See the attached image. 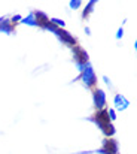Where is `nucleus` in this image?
<instances>
[{
  "label": "nucleus",
  "instance_id": "nucleus-1",
  "mask_svg": "<svg viewBox=\"0 0 137 154\" xmlns=\"http://www.w3.org/2000/svg\"><path fill=\"white\" fill-rule=\"evenodd\" d=\"M73 58H75V63H76V66L79 67L81 72L84 70L85 64L90 63V60H88V52L85 51L84 48L76 47V45L73 47Z\"/></svg>",
  "mask_w": 137,
  "mask_h": 154
},
{
  "label": "nucleus",
  "instance_id": "nucleus-2",
  "mask_svg": "<svg viewBox=\"0 0 137 154\" xmlns=\"http://www.w3.org/2000/svg\"><path fill=\"white\" fill-rule=\"evenodd\" d=\"M81 78H82L84 84H85V85H88V87H94V85L97 84L95 72H94V69H92V66L90 64V63H87V64H85V67H84V70L81 72Z\"/></svg>",
  "mask_w": 137,
  "mask_h": 154
},
{
  "label": "nucleus",
  "instance_id": "nucleus-3",
  "mask_svg": "<svg viewBox=\"0 0 137 154\" xmlns=\"http://www.w3.org/2000/svg\"><path fill=\"white\" fill-rule=\"evenodd\" d=\"M92 99H94V106H95L97 111L104 109V106H106V94H104V91L101 88H95L92 91Z\"/></svg>",
  "mask_w": 137,
  "mask_h": 154
},
{
  "label": "nucleus",
  "instance_id": "nucleus-4",
  "mask_svg": "<svg viewBox=\"0 0 137 154\" xmlns=\"http://www.w3.org/2000/svg\"><path fill=\"white\" fill-rule=\"evenodd\" d=\"M55 35H57V38H58L61 42H64L66 45H70L72 48L76 45V39H75L69 32H66V30H63V29H57V30H55Z\"/></svg>",
  "mask_w": 137,
  "mask_h": 154
},
{
  "label": "nucleus",
  "instance_id": "nucleus-5",
  "mask_svg": "<svg viewBox=\"0 0 137 154\" xmlns=\"http://www.w3.org/2000/svg\"><path fill=\"white\" fill-rule=\"evenodd\" d=\"M100 153L103 154H118V144L115 139L109 138L103 141V148L100 150Z\"/></svg>",
  "mask_w": 137,
  "mask_h": 154
},
{
  "label": "nucleus",
  "instance_id": "nucleus-6",
  "mask_svg": "<svg viewBox=\"0 0 137 154\" xmlns=\"http://www.w3.org/2000/svg\"><path fill=\"white\" fill-rule=\"evenodd\" d=\"M94 121L97 123V126L101 129L104 124H107V123H110V120H109V114H107V109H100V111H97V114H95V117H94Z\"/></svg>",
  "mask_w": 137,
  "mask_h": 154
},
{
  "label": "nucleus",
  "instance_id": "nucleus-7",
  "mask_svg": "<svg viewBox=\"0 0 137 154\" xmlns=\"http://www.w3.org/2000/svg\"><path fill=\"white\" fill-rule=\"evenodd\" d=\"M33 15H34V20H36V26H39V27L45 29L46 24L49 23V18H48V15H46V14H43V12H40V11H36V12H33Z\"/></svg>",
  "mask_w": 137,
  "mask_h": 154
},
{
  "label": "nucleus",
  "instance_id": "nucleus-8",
  "mask_svg": "<svg viewBox=\"0 0 137 154\" xmlns=\"http://www.w3.org/2000/svg\"><path fill=\"white\" fill-rule=\"evenodd\" d=\"M113 102H115L116 109H119V111H124V109H127V108L130 106V102H128L122 94H116L115 99H113Z\"/></svg>",
  "mask_w": 137,
  "mask_h": 154
},
{
  "label": "nucleus",
  "instance_id": "nucleus-9",
  "mask_svg": "<svg viewBox=\"0 0 137 154\" xmlns=\"http://www.w3.org/2000/svg\"><path fill=\"white\" fill-rule=\"evenodd\" d=\"M0 32H3V33H6V35H12V33L15 32L13 24H12L10 21L3 20V23H1V26H0Z\"/></svg>",
  "mask_w": 137,
  "mask_h": 154
},
{
  "label": "nucleus",
  "instance_id": "nucleus-10",
  "mask_svg": "<svg viewBox=\"0 0 137 154\" xmlns=\"http://www.w3.org/2000/svg\"><path fill=\"white\" fill-rule=\"evenodd\" d=\"M101 130H103V133H104L107 138H112V136L115 135V132H116L112 123H107V124H104V126L101 127Z\"/></svg>",
  "mask_w": 137,
  "mask_h": 154
},
{
  "label": "nucleus",
  "instance_id": "nucleus-11",
  "mask_svg": "<svg viewBox=\"0 0 137 154\" xmlns=\"http://www.w3.org/2000/svg\"><path fill=\"white\" fill-rule=\"evenodd\" d=\"M95 3H97V0H91V2H88V5H87L85 11L82 12V18H88V15L92 12V8L95 6Z\"/></svg>",
  "mask_w": 137,
  "mask_h": 154
},
{
  "label": "nucleus",
  "instance_id": "nucleus-12",
  "mask_svg": "<svg viewBox=\"0 0 137 154\" xmlns=\"http://www.w3.org/2000/svg\"><path fill=\"white\" fill-rule=\"evenodd\" d=\"M21 23H22V24H27V26H33V27H34V26H36V20H34L33 12H31V14H28L25 18H22V20H21Z\"/></svg>",
  "mask_w": 137,
  "mask_h": 154
},
{
  "label": "nucleus",
  "instance_id": "nucleus-13",
  "mask_svg": "<svg viewBox=\"0 0 137 154\" xmlns=\"http://www.w3.org/2000/svg\"><path fill=\"white\" fill-rule=\"evenodd\" d=\"M49 21H51L55 27H58V29H63V27H64V24H66V23H64L63 20H60V18H51Z\"/></svg>",
  "mask_w": 137,
  "mask_h": 154
},
{
  "label": "nucleus",
  "instance_id": "nucleus-14",
  "mask_svg": "<svg viewBox=\"0 0 137 154\" xmlns=\"http://www.w3.org/2000/svg\"><path fill=\"white\" fill-rule=\"evenodd\" d=\"M69 5H70V8H72V9H78V8H81L82 2H81V0H72Z\"/></svg>",
  "mask_w": 137,
  "mask_h": 154
},
{
  "label": "nucleus",
  "instance_id": "nucleus-15",
  "mask_svg": "<svg viewBox=\"0 0 137 154\" xmlns=\"http://www.w3.org/2000/svg\"><path fill=\"white\" fill-rule=\"evenodd\" d=\"M107 114H109V120H110V123L116 120V112H115V109H112V108L107 109Z\"/></svg>",
  "mask_w": 137,
  "mask_h": 154
},
{
  "label": "nucleus",
  "instance_id": "nucleus-16",
  "mask_svg": "<svg viewBox=\"0 0 137 154\" xmlns=\"http://www.w3.org/2000/svg\"><path fill=\"white\" fill-rule=\"evenodd\" d=\"M45 29H46V30H51V32H54V33H55V30H57L58 27H55V26H54V24H52V23L49 21V23L46 24V27H45Z\"/></svg>",
  "mask_w": 137,
  "mask_h": 154
},
{
  "label": "nucleus",
  "instance_id": "nucleus-17",
  "mask_svg": "<svg viewBox=\"0 0 137 154\" xmlns=\"http://www.w3.org/2000/svg\"><path fill=\"white\" fill-rule=\"evenodd\" d=\"M21 20H22V17H21V15H15V17H12V21H10V23L13 24V23H16V21H21Z\"/></svg>",
  "mask_w": 137,
  "mask_h": 154
},
{
  "label": "nucleus",
  "instance_id": "nucleus-18",
  "mask_svg": "<svg viewBox=\"0 0 137 154\" xmlns=\"http://www.w3.org/2000/svg\"><path fill=\"white\" fill-rule=\"evenodd\" d=\"M122 36H124V29L121 27V29L118 30V33H116V39H121Z\"/></svg>",
  "mask_w": 137,
  "mask_h": 154
},
{
  "label": "nucleus",
  "instance_id": "nucleus-19",
  "mask_svg": "<svg viewBox=\"0 0 137 154\" xmlns=\"http://www.w3.org/2000/svg\"><path fill=\"white\" fill-rule=\"evenodd\" d=\"M103 79H104V82H106V84H107L109 87H112V84H110V79H109L107 76H103Z\"/></svg>",
  "mask_w": 137,
  "mask_h": 154
},
{
  "label": "nucleus",
  "instance_id": "nucleus-20",
  "mask_svg": "<svg viewBox=\"0 0 137 154\" xmlns=\"http://www.w3.org/2000/svg\"><path fill=\"white\" fill-rule=\"evenodd\" d=\"M85 33H87V35H90V33H91V30H90V27H85Z\"/></svg>",
  "mask_w": 137,
  "mask_h": 154
},
{
  "label": "nucleus",
  "instance_id": "nucleus-21",
  "mask_svg": "<svg viewBox=\"0 0 137 154\" xmlns=\"http://www.w3.org/2000/svg\"><path fill=\"white\" fill-rule=\"evenodd\" d=\"M3 20H4V18H0V26H1V23H3Z\"/></svg>",
  "mask_w": 137,
  "mask_h": 154
}]
</instances>
